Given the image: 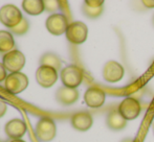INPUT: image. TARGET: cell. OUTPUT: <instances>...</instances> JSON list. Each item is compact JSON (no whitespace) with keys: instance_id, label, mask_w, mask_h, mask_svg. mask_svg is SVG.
Segmentation results:
<instances>
[{"instance_id":"cell-29","label":"cell","mask_w":154,"mask_h":142,"mask_svg":"<svg viewBox=\"0 0 154 142\" xmlns=\"http://www.w3.org/2000/svg\"><path fill=\"white\" fill-rule=\"evenodd\" d=\"M0 142H2V141H1V140H0Z\"/></svg>"},{"instance_id":"cell-10","label":"cell","mask_w":154,"mask_h":142,"mask_svg":"<svg viewBox=\"0 0 154 142\" xmlns=\"http://www.w3.org/2000/svg\"><path fill=\"white\" fill-rule=\"evenodd\" d=\"M36 81L43 88L53 87L58 81V71L47 66H40L36 71Z\"/></svg>"},{"instance_id":"cell-5","label":"cell","mask_w":154,"mask_h":142,"mask_svg":"<svg viewBox=\"0 0 154 142\" xmlns=\"http://www.w3.org/2000/svg\"><path fill=\"white\" fill-rule=\"evenodd\" d=\"M29 86V78L22 72L11 73L4 81V87L10 93L19 94L23 92Z\"/></svg>"},{"instance_id":"cell-24","label":"cell","mask_w":154,"mask_h":142,"mask_svg":"<svg viewBox=\"0 0 154 142\" xmlns=\"http://www.w3.org/2000/svg\"><path fill=\"white\" fill-rule=\"evenodd\" d=\"M8 111V105L3 102V100L0 99V118L3 117L4 114Z\"/></svg>"},{"instance_id":"cell-4","label":"cell","mask_w":154,"mask_h":142,"mask_svg":"<svg viewBox=\"0 0 154 142\" xmlns=\"http://www.w3.org/2000/svg\"><path fill=\"white\" fill-rule=\"evenodd\" d=\"M21 10L13 4H6L0 8V22L8 28H13L22 21Z\"/></svg>"},{"instance_id":"cell-16","label":"cell","mask_w":154,"mask_h":142,"mask_svg":"<svg viewBox=\"0 0 154 142\" xmlns=\"http://www.w3.org/2000/svg\"><path fill=\"white\" fill-rule=\"evenodd\" d=\"M22 7L23 10L31 16H38L45 10L42 0H24L22 1Z\"/></svg>"},{"instance_id":"cell-21","label":"cell","mask_w":154,"mask_h":142,"mask_svg":"<svg viewBox=\"0 0 154 142\" xmlns=\"http://www.w3.org/2000/svg\"><path fill=\"white\" fill-rule=\"evenodd\" d=\"M44 2V10L49 13H55L59 8V2L54 1V0H47Z\"/></svg>"},{"instance_id":"cell-8","label":"cell","mask_w":154,"mask_h":142,"mask_svg":"<svg viewBox=\"0 0 154 142\" xmlns=\"http://www.w3.org/2000/svg\"><path fill=\"white\" fill-rule=\"evenodd\" d=\"M69 23L65 15L63 14H53L46 19L47 31L54 36H61L66 33V29L68 27Z\"/></svg>"},{"instance_id":"cell-22","label":"cell","mask_w":154,"mask_h":142,"mask_svg":"<svg viewBox=\"0 0 154 142\" xmlns=\"http://www.w3.org/2000/svg\"><path fill=\"white\" fill-rule=\"evenodd\" d=\"M84 3L89 6H92V7H100V6L104 5V1H102V0H94V1L93 0H86Z\"/></svg>"},{"instance_id":"cell-20","label":"cell","mask_w":154,"mask_h":142,"mask_svg":"<svg viewBox=\"0 0 154 142\" xmlns=\"http://www.w3.org/2000/svg\"><path fill=\"white\" fill-rule=\"evenodd\" d=\"M29 28V22H27L26 19L23 18L22 21H21L18 25H16L15 27L11 28V31H12V34H14V35H16V36H22L27 33Z\"/></svg>"},{"instance_id":"cell-14","label":"cell","mask_w":154,"mask_h":142,"mask_svg":"<svg viewBox=\"0 0 154 142\" xmlns=\"http://www.w3.org/2000/svg\"><path fill=\"white\" fill-rule=\"evenodd\" d=\"M56 99L63 106H70L79 99V91L77 89L61 87L56 93Z\"/></svg>"},{"instance_id":"cell-11","label":"cell","mask_w":154,"mask_h":142,"mask_svg":"<svg viewBox=\"0 0 154 142\" xmlns=\"http://www.w3.org/2000/svg\"><path fill=\"white\" fill-rule=\"evenodd\" d=\"M106 99V93L102 89L95 87H90L86 90L84 94V100L85 104L89 108L92 109H97L102 107L105 102Z\"/></svg>"},{"instance_id":"cell-27","label":"cell","mask_w":154,"mask_h":142,"mask_svg":"<svg viewBox=\"0 0 154 142\" xmlns=\"http://www.w3.org/2000/svg\"><path fill=\"white\" fill-rule=\"evenodd\" d=\"M122 142H133L132 139H125V140H123Z\"/></svg>"},{"instance_id":"cell-17","label":"cell","mask_w":154,"mask_h":142,"mask_svg":"<svg viewBox=\"0 0 154 142\" xmlns=\"http://www.w3.org/2000/svg\"><path fill=\"white\" fill-rule=\"evenodd\" d=\"M15 48V40L12 33L8 31H0V52L8 53Z\"/></svg>"},{"instance_id":"cell-25","label":"cell","mask_w":154,"mask_h":142,"mask_svg":"<svg viewBox=\"0 0 154 142\" xmlns=\"http://www.w3.org/2000/svg\"><path fill=\"white\" fill-rule=\"evenodd\" d=\"M142 3L145 7H148V8L154 7V1H152V0H145V1H143Z\"/></svg>"},{"instance_id":"cell-1","label":"cell","mask_w":154,"mask_h":142,"mask_svg":"<svg viewBox=\"0 0 154 142\" xmlns=\"http://www.w3.org/2000/svg\"><path fill=\"white\" fill-rule=\"evenodd\" d=\"M61 81L64 87L77 89L83 81V70L77 65H68L61 70Z\"/></svg>"},{"instance_id":"cell-7","label":"cell","mask_w":154,"mask_h":142,"mask_svg":"<svg viewBox=\"0 0 154 142\" xmlns=\"http://www.w3.org/2000/svg\"><path fill=\"white\" fill-rule=\"evenodd\" d=\"M2 64L6 71L11 73L20 72L25 65V55L20 50L14 49L11 52L5 53L2 59Z\"/></svg>"},{"instance_id":"cell-13","label":"cell","mask_w":154,"mask_h":142,"mask_svg":"<svg viewBox=\"0 0 154 142\" xmlns=\"http://www.w3.org/2000/svg\"><path fill=\"white\" fill-rule=\"evenodd\" d=\"M4 132H5L6 136L12 139V140L20 139L26 133V126H25V123L23 122V120L12 119L5 124Z\"/></svg>"},{"instance_id":"cell-3","label":"cell","mask_w":154,"mask_h":142,"mask_svg":"<svg viewBox=\"0 0 154 142\" xmlns=\"http://www.w3.org/2000/svg\"><path fill=\"white\" fill-rule=\"evenodd\" d=\"M66 39L75 45L83 44L88 37V27L81 21H73L69 23L66 29Z\"/></svg>"},{"instance_id":"cell-9","label":"cell","mask_w":154,"mask_h":142,"mask_svg":"<svg viewBox=\"0 0 154 142\" xmlns=\"http://www.w3.org/2000/svg\"><path fill=\"white\" fill-rule=\"evenodd\" d=\"M125 74L123 65L116 61H108L103 67V78L108 83H118L122 81Z\"/></svg>"},{"instance_id":"cell-18","label":"cell","mask_w":154,"mask_h":142,"mask_svg":"<svg viewBox=\"0 0 154 142\" xmlns=\"http://www.w3.org/2000/svg\"><path fill=\"white\" fill-rule=\"evenodd\" d=\"M40 64H41V66H47V67L54 68V69L59 71L61 69L62 62H61V60H60V58L58 57L56 53L45 52L44 55L41 57Z\"/></svg>"},{"instance_id":"cell-19","label":"cell","mask_w":154,"mask_h":142,"mask_svg":"<svg viewBox=\"0 0 154 142\" xmlns=\"http://www.w3.org/2000/svg\"><path fill=\"white\" fill-rule=\"evenodd\" d=\"M103 6H100V7H92V6H89L87 4L84 3V5L82 6V10H83L84 15L86 17L90 19H95L97 17H100L102 14H103Z\"/></svg>"},{"instance_id":"cell-26","label":"cell","mask_w":154,"mask_h":142,"mask_svg":"<svg viewBox=\"0 0 154 142\" xmlns=\"http://www.w3.org/2000/svg\"><path fill=\"white\" fill-rule=\"evenodd\" d=\"M8 142H25V141L22 140V139H14V140H11Z\"/></svg>"},{"instance_id":"cell-15","label":"cell","mask_w":154,"mask_h":142,"mask_svg":"<svg viewBox=\"0 0 154 142\" xmlns=\"http://www.w3.org/2000/svg\"><path fill=\"white\" fill-rule=\"evenodd\" d=\"M106 123H107V126L110 130L121 131L126 128V126H127V120L121 115L118 110H114V111H111L107 115Z\"/></svg>"},{"instance_id":"cell-28","label":"cell","mask_w":154,"mask_h":142,"mask_svg":"<svg viewBox=\"0 0 154 142\" xmlns=\"http://www.w3.org/2000/svg\"><path fill=\"white\" fill-rule=\"evenodd\" d=\"M152 22H153V26H154V16H153V20H152Z\"/></svg>"},{"instance_id":"cell-12","label":"cell","mask_w":154,"mask_h":142,"mask_svg":"<svg viewBox=\"0 0 154 142\" xmlns=\"http://www.w3.org/2000/svg\"><path fill=\"white\" fill-rule=\"evenodd\" d=\"M71 126L73 129L80 132H86L92 126L93 118L88 112H79L72 115L70 119Z\"/></svg>"},{"instance_id":"cell-6","label":"cell","mask_w":154,"mask_h":142,"mask_svg":"<svg viewBox=\"0 0 154 142\" xmlns=\"http://www.w3.org/2000/svg\"><path fill=\"white\" fill-rule=\"evenodd\" d=\"M118 111L127 121L137 118L142 111V106L138 99L134 97H126L119 105Z\"/></svg>"},{"instance_id":"cell-23","label":"cell","mask_w":154,"mask_h":142,"mask_svg":"<svg viewBox=\"0 0 154 142\" xmlns=\"http://www.w3.org/2000/svg\"><path fill=\"white\" fill-rule=\"evenodd\" d=\"M6 77H8V75H6V69L4 68L3 64L0 63V83L5 81Z\"/></svg>"},{"instance_id":"cell-2","label":"cell","mask_w":154,"mask_h":142,"mask_svg":"<svg viewBox=\"0 0 154 142\" xmlns=\"http://www.w3.org/2000/svg\"><path fill=\"white\" fill-rule=\"evenodd\" d=\"M57 135V126L51 118L43 117L37 122L36 136L41 142H49L54 140Z\"/></svg>"}]
</instances>
